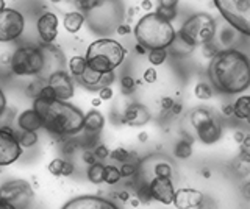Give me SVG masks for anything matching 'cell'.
<instances>
[{"mask_svg":"<svg viewBox=\"0 0 250 209\" xmlns=\"http://www.w3.org/2000/svg\"><path fill=\"white\" fill-rule=\"evenodd\" d=\"M208 76L221 94H241L250 88V58L236 49L219 50L209 61Z\"/></svg>","mask_w":250,"mask_h":209,"instance_id":"cell-1","label":"cell"},{"mask_svg":"<svg viewBox=\"0 0 250 209\" xmlns=\"http://www.w3.org/2000/svg\"><path fill=\"white\" fill-rule=\"evenodd\" d=\"M33 110L41 115L44 128L52 134L74 136L83 131L84 114L72 103L61 100L45 102L42 98H36Z\"/></svg>","mask_w":250,"mask_h":209,"instance_id":"cell-2","label":"cell"},{"mask_svg":"<svg viewBox=\"0 0 250 209\" xmlns=\"http://www.w3.org/2000/svg\"><path fill=\"white\" fill-rule=\"evenodd\" d=\"M175 36L177 33L170 22L152 11L141 18L135 27L136 44L143 45L147 52L170 47Z\"/></svg>","mask_w":250,"mask_h":209,"instance_id":"cell-3","label":"cell"},{"mask_svg":"<svg viewBox=\"0 0 250 209\" xmlns=\"http://www.w3.org/2000/svg\"><path fill=\"white\" fill-rule=\"evenodd\" d=\"M125 55H127V50L121 42L108 39V38H102V39L91 42L88 50H86L84 58L89 69H92L97 74L105 75L114 72L124 63Z\"/></svg>","mask_w":250,"mask_h":209,"instance_id":"cell-4","label":"cell"},{"mask_svg":"<svg viewBox=\"0 0 250 209\" xmlns=\"http://www.w3.org/2000/svg\"><path fill=\"white\" fill-rule=\"evenodd\" d=\"M216 35V22L205 13H197L188 19L180 28L177 39L182 41L186 47L195 49L197 45L213 42Z\"/></svg>","mask_w":250,"mask_h":209,"instance_id":"cell-5","label":"cell"},{"mask_svg":"<svg viewBox=\"0 0 250 209\" xmlns=\"http://www.w3.org/2000/svg\"><path fill=\"white\" fill-rule=\"evenodd\" d=\"M44 69V53L41 47L22 45L11 58V74L18 76H39Z\"/></svg>","mask_w":250,"mask_h":209,"instance_id":"cell-6","label":"cell"},{"mask_svg":"<svg viewBox=\"0 0 250 209\" xmlns=\"http://www.w3.org/2000/svg\"><path fill=\"white\" fill-rule=\"evenodd\" d=\"M214 5L234 30L250 36V0H214Z\"/></svg>","mask_w":250,"mask_h":209,"instance_id":"cell-7","label":"cell"},{"mask_svg":"<svg viewBox=\"0 0 250 209\" xmlns=\"http://www.w3.org/2000/svg\"><path fill=\"white\" fill-rule=\"evenodd\" d=\"M33 198V188L25 180H11L0 186V200L8 201L16 209H27Z\"/></svg>","mask_w":250,"mask_h":209,"instance_id":"cell-8","label":"cell"},{"mask_svg":"<svg viewBox=\"0 0 250 209\" xmlns=\"http://www.w3.org/2000/svg\"><path fill=\"white\" fill-rule=\"evenodd\" d=\"M25 19L22 13L13 8L0 11V44H11L22 35Z\"/></svg>","mask_w":250,"mask_h":209,"instance_id":"cell-9","label":"cell"},{"mask_svg":"<svg viewBox=\"0 0 250 209\" xmlns=\"http://www.w3.org/2000/svg\"><path fill=\"white\" fill-rule=\"evenodd\" d=\"M21 154L22 147L16 137V131L10 127L0 128V167L14 164Z\"/></svg>","mask_w":250,"mask_h":209,"instance_id":"cell-10","label":"cell"},{"mask_svg":"<svg viewBox=\"0 0 250 209\" xmlns=\"http://www.w3.org/2000/svg\"><path fill=\"white\" fill-rule=\"evenodd\" d=\"M47 86L53 91L55 98L61 102H67L74 97V81L66 71L52 74L47 80Z\"/></svg>","mask_w":250,"mask_h":209,"instance_id":"cell-11","label":"cell"},{"mask_svg":"<svg viewBox=\"0 0 250 209\" xmlns=\"http://www.w3.org/2000/svg\"><path fill=\"white\" fill-rule=\"evenodd\" d=\"M41 50L44 53V69L38 78L47 81L52 74L60 72V71H66L64 55H62V52L60 49L53 47V45H42Z\"/></svg>","mask_w":250,"mask_h":209,"instance_id":"cell-12","label":"cell"},{"mask_svg":"<svg viewBox=\"0 0 250 209\" xmlns=\"http://www.w3.org/2000/svg\"><path fill=\"white\" fill-rule=\"evenodd\" d=\"M148 189H150L152 198L155 201H160L163 205H172L175 197V188L174 181L170 178H163V176H153L148 181Z\"/></svg>","mask_w":250,"mask_h":209,"instance_id":"cell-13","label":"cell"},{"mask_svg":"<svg viewBox=\"0 0 250 209\" xmlns=\"http://www.w3.org/2000/svg\"><path fill=\"white\" fill-rule=\"evenodd\" d=\"M61 209H119V206H116L111 200L97 195H80L66 201Z\"/></svg>","mask_w":250,"mask_h":209,"instance_id":"cell-14","label":"cell"},{"mask_svg":"<svg viewBox=\"0 0 250 209\" xmlns=\"http://www.w3.org/2000/svg\"><path fill=\"white\" fill-rule=\"evenodd\" d=\"M58 16L55 13H44L41 18L38 19V33L41 38L42 45H53L55 39L58 36Z\"/></svg>","mask_w":250,"mask_h":209,"instance_id":"cell-15","label":"cell"},{"mask_svg":"<svg viewBox=\"0 0 250 209\" xmlns=\"http://www.w3.org/2000/svg\"><path fill=\"white\" fill-rule=\"evenodd\" d=\"M203 200H205V195L200 190L185 188L175 190L174 203L172 205L177 209H199L203 203Z\"/></svg>","mask_w":250,"mask_h":209,"instance_id":"cell-16","label":"cell"},{"mask_svg":"<svg viewBox=\"0 0 250 209\" xmlns=\"http://www.w3.org/2000/svg\"><path fill=\"white\" fill-rule=\"evenodd\" d=\"M150 111L141 103H131L125 108L122 114V123L128 127H143L150 120Z\"/></svg>","mask_w":250,"mask_h":209,"instance_id":"cell-17","label":"cell"},{"mask_svg":"<svg viewBox=\"0 0 250 209\" xmlns=\"http://www.w3.org/2000/svg\"><path fill=\"white\" fill-rule=\"evenodd\" d=\"M194 130H195V134H197V137L200 139V141L203 144H208V145L217 142L222 136V128L214 117H209L207 120H203Z\"/></svg>","mask_w":250,"mask_h":209,"instance_id":"cell-18","label":"cell"},{"mask_svg":"<svg viewBox=\"0 0 250 209\" xmlns=\"http://www.w3.org/2000/svg\"><path fill=\"white\" fill-rule=\"evenodd\" d=\"M18 127L22 131H38V130L44 128L41 115H39L33 108H31V110H25L23 113L19 114Z\"/></svg>","mask_w":250,"mask_h":209,"instance_id":"cell-19","label":"cell"},{"mask_svg":"<svg viewBox=\"0 0 250 209\" xmlns=\"http://www.w3.org/2000/svg\"><path fill=\"white\" fill-rule=\"evenodd\" d=\"M105 127V117L104 114L97 110H91L89 113L84 114V122H83V130L89 136L99 134Z\"/></svg>","mask_w":250,"mask_h":209,"instance_id":"cell-20","label":"cell"},{"mask_svg":"<svg viewBox=\"0 0 250 209\" xmlns=\"http://www.w3.org/2000/svg\"><path fill=\"white\" fill-rule=\"evenodd\" d=\"M47 170H49L53 176H70L74 173V164L66 159L55 158L49 162Z\"/></svg>","mask_w":250,"mask_h":209,"instance_id":"cell-21","label":"cell"},{"mask_svg":"<svg viewBox=\"0 0 250 209\" xmlns=\"http://www.w3.org/2000/svg\"><path fill=\"white\" fill-rule=\"evenodd\" d=\"M102 78H104V75L102 74H97V72H94L92 69H86V71L83 72L82 76H78V83L82 84V86L84 88H88L89 91H97L102 88Z\"/></svg>","mask_w":250,"mask_h":209,"instance_id":"cell-22","label":"cell"},{"mask_svg":"<svg viewBox=\"0 0 250 209\" xmlns=\"http://www.w3.org/2000/svg\"><path fill=\"white\" fill-rule=\"evenodd\" d=\"M83 24H84V14L82 11H70L64 16V20H62V25H64L66 32L69 33L80 32Z\"/></svg>","mask_w":250,"mask_h":209,"instance_id":"cell-23","label":"cell"},{"mask_svg":"<svg viewBox=\"0 0 250 209\" xmlns=\"http://www.w3.org/2000/svg\"><path fill=\"white\" fill-rule=\"evenodd\" d=\"M14 50L8 44H0V75L6 76L11 74V58H13Z\"/></svg>","mask_w":250,"mask_h":209,"instance_id":"cell-24","label":"cell"},{"mask_svg":"<svg viewBox=\"0 0 250 209\" xmlns=\"http://www.w3.org/2000/svg\"><path fill=\"white\" fill-rule=\"evenodd\" d=\"M69 71L70 74H72L75 78H78V76H82L83 72L88 69V63H86V58L84 57H72L69 59Z\"/></svg>","mask_w":250,"mask_h":209,"instance_id":"cell-25","label":"cell"},{"mask_svg":"<svg viewBox=\"0 0 250 209\" xmlns=\"http://www.w3.org/2000/svg\"><path fill=\"white\" fill-rule=\"evenodd\" d=\"M16 137H18L22 149H30V147H33L39 139L36 131H22V130L16 131Z\"/></svg>","mask_w":250,"mask_h":209,"instance_id":"cell-26","label":"cell"},{"mask_svg":"<svg viewBox=\"0 0 250 209\" xmlns=\"http://www.w3.org/2000/svg\"><path fill=\"white\" fill-rule=\"evenodd\" d=\"M174 154L178 159H188L192 154V144L191 141H186V139H182L178 141L174 147Z\"/></svg>","mask_w":250,"mask_h":209,"instance_id":"cell-27","label":"cell"},{"mask_svg":"<svg viewBox=\"0 0 250 209\" xmlns=\"http://www.w3.org/2000/svg\"><path fill=\"white\" fill-rule=\"evenodd\" d=\"M104 172H105V164L96 162V164L89 166V169H88V180L94 184L104 183Z\"/></svg>","mask_w":250,"mask_h":209,"instance_id":"cell-28","label":"cell"},{"mask_svg":"<svg viewBox=\"0 0 250 209\" xmlns=\"http://www.w3.org/2000/svg\"><path fill=\"white\" fill-rule=\"evenodd\" d=\"M47 86V81H44V80H41V78H36L31 81L28 86H27V91H25V94H27V97H30V98H33V100H36L39 95H41V92H42V89Z\"/></svg>","mask_w":250,"mask_h":209,"instance_id":"cell-29","label":"cell"},{"mask_svg":"<svg viewBox=\"0 0 250 209\" xmlns=\"http://www.w3.org/2000/svg\"><path fill=\"white\" fill-rule=\"evenodd\" d=\"M122 180L121 170L116 166H105V172H104V183L114 186Z\"/></svg>","mask_w":250,"mask_h":209,"instance_id":"cell-30","label":"cell"},{"mask_svg":"<svg viewBox=\"0 0 250 209\" xmlns=\"http://www.w3.org/2000/svg\"><path fill=\"white\" fill-rule=\"evenodd\" d=\"M153 175L155 176H163V178H170L174 176V169L166 161H160L153 166Z\"/></svg>","mask_w":250,"mask_h":209,"instance_id":"cell-31","label":"cell"},{"mask_svg":"<svg viewBox=\"0 0 250 209\" xmlns=\"http://www.w3.org/2000/svg\"><path fill=\"white\" fill-rule=\"evenodd\" d=\"M136 198L141 201V203H144V205H148L153 200L152 193H150V189H148V183L147 181H143V183L136 184Z\"/></svg>","mask_w":250,"mask_h":209,"instance_id":"cell-32","label":"cell"},{"mask_svg":"<svg viewBox=\"0 0 250 209\" xmlns=\"http://www.w3.org/2000/svg\"><path fill=\"white\" fill-rule=\"evenodd\" d=\"M209 117H213V114H211L208 110H205V108H197V110H194L191 114H189V120L192 123V127L195 128L199 125V123H202L203 120H207Z\"/></svg>","mask_w":250,"mask_h":209,"instance_id":"cell-33","label":"cell"},{"mask_svg":"<svg viewBox=\"0 0 250 209\" xmlns=\"http://www.w3.org/2000/svg\"><path fill=\"white\" fill-rule=\"evenodd\" d=\"M194 94H195V97H197L199 100H208V98L213 97V88H211L208 83L200 81V83L195 84Z\"/></svg>","mask_w":250,"mask_h":209,"instance_id":"cell-34","label":"cell"},{"mask_svg":"<svg viewBox=\"0 0 250 209\" xmlns=\"http://www.w3.org/2000/svg\"><path fill=\"white\" fill-rule=\"evenodd\" d=\"M148 63L153 66H161L167 58V50L166 49H158V50H150L148 52Z\"/></svg>","mask_w":250,"mask_h":209,"instance_id":"cell-35","label":"cell"},{"mask_svg":"<svg viewBox=\"0 0 250 209\" xmlns=\"http://www.w3.org/2000/svg\"><path fill=\"white\" fill-rule=\"evenodd\" d=\"M121 175L122 178H131V176H136L138 172H139V162H131V161H127L124 162L121 166Z\"/></svg>","mask_w":250,"mask_h":209,"instance_id":"cell-36","label":"cell"},{"mask_svg":"<svg viewBox=\"0 0 250 209\" xmlns=\"http://www.w3.org/2000/svg\"><path fill=\"white\" fill-rule=\"evenodd\" d=\"M135 88H136V81L133 76L130 75H125L121 78V89H122V94L125 95H130L135 92Z\"/></svg>","mask_w":250,"mask_h":209,"instance_id":"cell-37","label":"cell"},{"mask_svg":"<svg viewBox=\"0 0 250 209\" xmlns=\"http://www.w3.org/2000/svg\"><path fill=\"white\" fill-rule=\"evenodd\" d=\"M233 170H234V173L239 175V176H247L250 173V164H247V162H242V161H239L236 158L233 162Z\"/></svg>","mask_w":250,"mask_h":209,"instance_id":"cell-38","label":"cell"},{"mask_svg":"<svg viewBox=\"0 0 250 209\" xmlns=\"http://www.w3.org/2000/svg\"><path fill=\"white\" fill-rule=\"evenodd\" d=\"M155 13L163 19H166L167 22H172L177 18V8H163V6H158Z\"/></svg>","mask_w":250,"mask_h":209,"instance_id":"cell-39","label":"cell"},{"mask_svg":"<svg viewBox=\"0 0 250 209\" xmlns=\"http://www.w3.org/2000/svg\"><path fill=\"white\" fill-rule=\"evenodd\" d=\"M92 153H94V156H96V159L100 162V161H104V159L109 158V153H111V150H108V147H106V145L100 144V145L96 147V149H92Z\"/></svg>","mask_w":250,"mask_h":209,"instance_id":"cell-40","label":"cell"},{"mask_svg":"<svg viewBox=\"0 0 250 209\" xmlns=\"http://www.w3.org/2000/svg\"><path fill=\"white\" fill-rule=\"evenodd\" d=\"M156 78H158V74H156L155 67H148V69H146L144 74H143V80H144L146 83H155Z\"/></svg>","mask_w":250,"mask_h":209,"instance_id":"cell-41","label":"cell"},{"mask_svg":"<svg viewBox=\"0 0 250 209\" xmlns=\"http://www.w3.org/2000/svg\"><path fill=\"white\" fill-rule=\"evenodd\" d=\"M217 47L213 44V42H208V44H205L203 45V55L205 57H209V58H214L216 55H217Z\"/></svg>","mask_w":250,"mask_h":209,"instance_id":"cell-42","label":"cell"},{"mask_svg":"<svg viewBox=\"0 0 250 209\" xmlns=\"http://www.w3.org/2000/svg\"><path fill=\"white\" fill-rule=\"evenodd\" d=\"M99 98L102 100V102H104V100L113 98V89H111V86L100 88V89H99Z\"/></svg>","mask_w":250,"mask_h":209,"instance_id":"cell-43","label":"cell"},{"mask_svg":"<svg viewBox=\"0 0 250 209\" xmlns=\"http://www.w3.org/2000/svg\"><path fill=\"white\" fill-rule=\"evenodd\" d=\"M160 105H161V108H163V111L170 113L172 106L175 105V102H174V98H172V97H163V98H161V102H160Z\"/></svg>","mask_w":250,"mask_h":209,"instance_id":"cell-44","label":"cell"},{"mask_svg":"<svg viewBox=\"0 0 250 209\" xmlns=\"http://www.w3.org/2000/svg\"><path fill=\"white\" fill-rule=\"evenodd\" d=\"M236 158L239 161H242V162H247V164H250V150L249 149H244V147H241L239 154H238Z\"/></svg>","mask_w":250,"mask_h":209,"instance_id":"cell-45","label":"cell"},{"mask_svg":"<svg viewBox=\"0 0 250 209\" xmlns=\"http://www.w3.org/2000/svg\"><path fill=\"white\" fill-rule=\"evenodd\" d=\"M83 161L86 162V164H89V166H92V164H96V162H99V161L96 159V156H94L92 150H88V152H84V153H83Z\"/></svg>","mask_w":250,"mask_h":209,"instance_id":"cell-46","label":"cell"},{"mask_svg":"<svg viewBox=\"0 0 250 209\" xmlns=\"http://www.w3.org/2000/svg\"><path fill=\"white\" fill-rule=\"evenodd\" d=\"M239 190H241V195L244 197L246 200H250V181H246L239 186Z\"/></svg>","mask_w":250,"mask_h":209,"instance_id":"cell-47","label":"cell"},{"mask_svg":"<svg viewBox=\"0 0 250 209\" xmlns=\"http://www.w3.org/2000/svg\"><path fill=\"white\" fill-rule=\"evenodd\" d=\"M180 0H160L158 6H163V8H177Z\"/></svg>","mask_w":250,"mask_h":209,"instance_id":"cell-48","label":"cell"},{"mask_svg":"<svg viewBox=\"0 0 250 209\" xmlns=\"http://www.w3.org/2000/svg\"><path fill=\"white\" fill-rule=\"evenodd\" d=\"M116 33H117V35H121V36L130 35V33H131V27L127 25V24H122V25H119V27L116 28Z\"/></svg>","mask_w":250,"mask_h":209,"instance_id":"cell-49","label":"cell"},{"mask_svg":"<svg viewBox=\"0 0 250 209\" xmlns=\"http://www.w3.org/2000/svg\"><path fill=\"white\" fill-rule=\"evenodd\" d=\"M5 110H6V97L3 94V91L0 89V117L5 114Z\"/></svg>","mask_w":250,"mask_h":209,"instance_id":"cell-50","label":"cell"},{"mask_svg":"<svg viewBox=\"0 0 250 209\" xmlns=\"http://www.w3.org/2000/svg\"><path fill=\"white\" fill-rule=\"evenodd\" d=\"M244 137H246V133H244V131H234V134H233V139H234V142H236V144H242V141H244Z\"/></svg>","mask_w":250,"mask_h":209,"instance_id":"cell-51","label":"cell"},{"mask_svg":"<svg viewBox=\"0 0 250 209\" xmlns=\"http://www.w3.org/2000/svg\"><path fill=\"white\" fill-rule=\"evenodd\" d=\"M222 114H225V115H233V103H225V105H222Z\"/></svg>","mask_w":250,"mask_h":209,"instance_id":"cell-52","label":"cell"},{"mask_svg":"<svg viewBox=\"0 0 250 209\" xmlns=\"http://www.w3.org/2000/svg\"><path fill=\"white\" fill-rule=\"evenodd\" d=\"M116 197L119 198V200H122V201H130V193H128V190H122L119 193H116Z\"/></svg>","mask_w":250,"mask_h":209,"instance_id":"cell-53","label":"cell"},{"mask_svg":"<svg viewBox=\"0 0 250 209\" xmlns=\"http://www.w3.org/2000/svg\"><path fill=\"white\" fill-rule=\"evenodd\" d=\"M141 8H143L144 11H147V13H150L152 2H150V0H143V2H141Z\"/></svg>","mask_w":250,"mask_h":209,"instance_id":"cell-54","label":"cell"},{"mask_svg":"<svg viewBox=\"0 0 250 209\" xmlns=\"http://www.w3.org/2000/svg\"><path fill=\"white\" fill-rule=\"evenodd\" d=\"M180 113H182V105H180V103H177V102H175V105L172 106V110H170V114H174V115H178Z\"/></svg>","mask_w":250,"mask_h":209,"instance_id":"cell-55","label":"cell"},{"mask_svg":"<svg viewBox=\"0 0 250 209\" xmlns=\"http://www.w3.org/2000/svg\"><path fill=\"white\" fill-rule=\"evenodd\" d=\"M0 209H16L13 205H10L8 201H3V200H0Z\"/></svg>","mask_w":250,"mask_h":209,"instance_id":"cell-56","label":"cell"},{"mask_svg":"<svg viewBox=\"0 0 250 209\" xmlns=\"http://www.w3.org/2000/svg\"><path fill=\"white\" fill-rule=\"evenodd\" d=\"M241 147H244V149H249L250 150V134H246L244 141H242Z\"/></svg>","mask_w":250,"mask_h":209,"instance_id":"cell-57","label":"cell"},{"mask_svg":"<svg viewBox=\"0 0 250 209\" xmlns=\"http://www.w3.org/2000/svg\"><path fill=\"white\" fill-rule=\"evenodd\" d=\"M135 52L138 53V55H146V52H147V50H146V49L143 47V45L136 44V45H135Z\"/></svg>","mask_w":250,"mask_h":209,"instance_id":"cell-58","label":"cell"},{"mask_svg":"<svg viewBox=\"0 0 250 209\" xmlns=\"http://www.w3.org/2000/svg\"><path fill=\"white\" fill-rule=\"evenodd\" d=\"M91 103H92V106H94V108H97V106H100V105H102V100H100L99 97H96V98H92V100H91Z\"/></svg>","mask_w":250,"mask_h":209,"instance_id":"cell-59","label":"cell"},{"mask_svg":"<svg viewBox=\"0 0 250 209\" xmlns=\"http://www.w3.org/2000/svg\"><path fill=\"white\" fill-rule=\"evenodd\" d=\"M138 139H139V141H141V142H146V141H147V139H148V134H147V133H139Z\"/></svg>","mask_w":250,"mask_h":209,"instance_id":"cell-60","label":"cell"},{"mask_svg":"<svg viewBox=\"0 0 250 209\" xmlns=\"http://www.w3.org/2000/svg\"><path fill=\"white\" fill-rule=\"evenodd\" d=\"M130 203H131V206H139L141 201H139L138 198H131V200H130Z\"/></svg>","mask_w":250,"mask_h":209,"instance_id":"cell-61","label":"cell"},{"mask_svg":"<svg viewBox=\"0 0 250 209\" xmlns=\"http://www.w3.org/2000/svg\"><path fill=\"white\" fill-rule=\"evenodd\" d=\"M6 8V3H5V0H0V11H3Z\"/></svg>","mask_w":250,"mask_h":209,"instance_id":"cell-62","label":"cell"},{"mask_svg":"<svg viewBox=\"0 0 250 209\" xmlns=\"http://www.w3.org/2000/svg\"><path fill=\"white\" fill-rule=\"evenodd\" d=\"M203 178H209L211 176V172H209V170H203Z\"/></svg>","mask_w":250,"mask_h":209,"instance_id":"cell-63","label":"cell"},{"mask_svg":"<svg viewBox=\"0 0 250 209\" xmlns=\"http://www.w3.org/2000/svg\"><path fill=\"white\" fill-rule=\"evenodd\" d=\"M50 2H53V3H58V2H61V0H50Z\"/></svg>","mask_w":250,"mask_h":209,"instance_id":"cell-64","label":"cell"}]
</instances>
